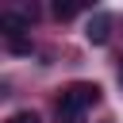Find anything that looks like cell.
Here are the masks:
<instances>
[{"mask_svg":"<svg viewBox=\"0 0 123 123\" xmlns=\"http://www.w3.org/2000/svg\"><path fill=\"white\" fill-rule=\"evenodd\" d=\"M92 104H100V85L73 81L69 88H62V96L54 104V115H58V123H81L85 119V108H92Z\"/></svg>","mask_w":123,"mask_h":123,"instance_id":"obj_1","label":"cell"},{"mask_svg":"<svg viewBox=\"0 0 123 123\" xmlns=\"http://www.w3.org/2000/svg\"><path fill=\"white\" fill-rule=\"evenodd\" d=\"M31 19H35V8H27V12H4V15H0V27H4L8 38H19V35L31 27Z\"/></svg>","mask_w":123,"mask_h":123,"instance_id":"obj_2","label":"cell"},{"mask_svg":"<svg viewBox=\"0 0 123 123\" xmlns=\"http://www.w3.org/2000/svg\"><path fill=\"white\" fill-rule=\"evenodd\" d=\"M85 35H88L92 46H104L108 35H111V15H108V12H96V15L88 19V31H85Z\"/></svg>","mask_w":123,"mask_h":123,"instance_id":"obj_3","label":"cell"},{"mask_svg":"<svg viewBox=\"0 0 123 123\" xmlns=\"http://www.w3.org/2000/svg\"><path fill=\"white\" fill-rule=\"evenodd\" d=\"M77 12H81V4H73V0H65V4L58 0V4H54V15H58V19H73Z\"/></svg>","mask_w":123,"mask_h":123,"instance_id":"obj_4","label":"cell"},{"mask_svg":"<svg viewBox=\"0 0 123 123\" xmlns=\"http://www.w3.org/2000/svg\"><path fill=\"white\" fill-rule=\"evenodd\" d=\"M8 50H12V54H31V42L19 35V38H8Z\"/></svg>","mask_w":123,"mask_h":123,"instance_id":"obj_5","label":"cell"},{"mask_svg":"<svg viewBox=\"0 0 123 123\" xmlns=\"http://www.w3.org/2000/svg\"><path fill=\"white\" fill-rule=\"evenodd\" d=\"M8 123H42V119H38L35 111H15V115H12Z\"/></svg>","mask_w":123,"mask_h":123,"instance_id":"obj_6","label":"cell"},{"mask_svg":"<svg viewBox=\"0 0 123 123\" xmlns=\"http://www.w3.org/2000/svg\"><path fill=\"white\" fill-rule=\"evenodd\" d=\"M119 81H123V65H119Z\"/></svg>","mask_w":123,"mask_h":123,"instance_id":"obj_7","label":"cell"}]
</instances>
